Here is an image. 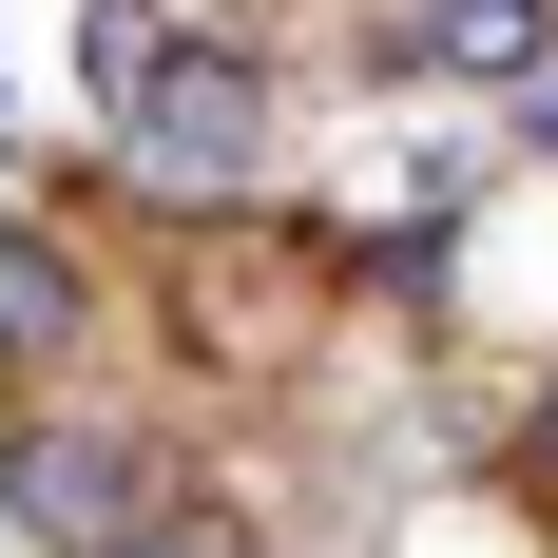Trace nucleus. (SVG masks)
<instances>
[{
	"label": "nucleus",
	"instance_id": "nucleus-1",
	"mask_svg": "<svg viewBox=\"0 0 558 558\" xmlns=\"http://www.w3.org/2000/svg\"><path fill=\"white\" fill-rule=\"evenodd\" d=\"M97 77H116V155L155 173V193H251V173H270V58L173 39L155 0H116V20H97Z\"/></svg>",
	"mask_w": 558,
	"mask_h": 558
},
{
	"label": "nucleus",
	"instance_id": "nucleus-2",
	"mask_svg": "<svg viewBox=\"0 0 558 558\" xmlns=\"http://www.w3.org/2000/svg\"><path fill=\"white\" fill-rule=\"evenodd\" d=\"M0 501L39 520L58 558H135V520L173 501V462L135 444V424H20V462H0Z\"/></svg>",
	"mask_w": 558,
	"mask_h": 558
},
{
	"label": "nucleus",
	"instance_id": "nucleus-3",
	"mask_svg": "<svg viewBox=\"0 0 558 558\" xmlns=\"http://www.w3.org/2000/svg\"><path fill=\"white\" fill-rule=\"evenodd\" d=\"M424 58H444V77H501V97H520V77L558 58V0H424Z\"/></svg>",
	"mask_w": 558,
	"mask_h": 558
},
{
	"label": "nucleus",
	"instance_id": "nucleus-4",
	"mask_svg": "<svg viewBox=\"0 0 558 558\" xmlns=\"http://www.w3.org/2000/svg\"><path fill=\"white\" fill-rule=\"evenodd\" d=\"M58 328H77V270L39 231H0V347H58Z\"/></svg>",
	"mask_w": 558,
	"mask_h": 558
},
{
	"label": "nucleus",
	"instance_id": "nucleus-5",
	"mask_svg": "<svg viewBox=\"0 0 558 558\" xmlns=\"http://www.w3.org/2000/svg\"><path fill=\"white\" fill-rule=\"evenodd\" d=\"M520 444H539V482H558V386H539V424H520Z\"/></svg>",
	"mask_w": 558,
	"mask_h": 558
}]
</instances>
